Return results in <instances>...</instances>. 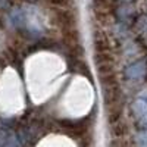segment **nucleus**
I'll return each mask as SVG.
<instances>
[{"label": "nucleus", "mask_w": 147, "mask_h": 147, "mask_svg": "<svg viewBox=\"0 0 147 147\" xmlns=\"http://www.w3.org/2000/svg\"><path fill=\"white\" fill-rule=\"evenodd\" d=\"M30 2H34V0H30Z\"/></svg>", "instance_id": "nucleus-5"}, {"label": "nucleus", "mask_w": 147, "mask_h": 147, "mask_svg": "<svg viewBox=\"0 0 147 147\" xmlns=\"http://www.w3.org/2000/svg\"><path fill=\"white\" fill-rule=\"evenodd\" d=\"M119 2H122V3H132V2H136V0H119Z\"/></svg>", "instance_id": "nucleus-4"}, {"label": "nucleus", "mask_w": 147, "mask_h": 147, "mask_svg": "<svg viewBox=\"0 0 147 147\" xmlns=\"http://www.w3.org/2000/svg\"><path fill=\"white\" fill-rule=\"evenodd\" d=\"M116 15H118V18H119L122 22H128V24L134 22V21H136V18H137L136 9H134L131 5L118 7V9H116Z\"/></svg>", "instance_id": "nucleus-3"}, {"label": "nucleus", "mask_w": 147, "mask_h": 147, "mask_svg": "<svg viewBox=\"0 0 147 147\" xmlns=\"http://www.w3.org/2000/svg\"><path fill=\"white\" fill-rule=\"evenodd\" d=\"M125 77L128 80H141L146 77L147 74V60L146 59H140L137 62H134L131 65H128L124 71Z\"/></svg>", "instance_id": "nucleus-2"}, {"label": "nucleus", "mask_w": 147, "mask_h": 147, "mask_svg": "<svg viewBox=\"0 0 147 147\" xmlns=\"http://www.w3.org/2000/svg\"><path fill=\"white\" fill-rule=\"evenodd\" d=\"M131 110H132V116H134L136 124L140 128L147 129V100L134 102L131 106Z\"/></svg>", "instance_id": "nucleus-1"}]
</instances>
